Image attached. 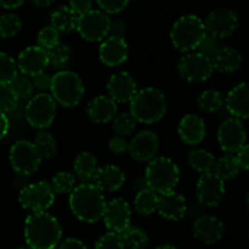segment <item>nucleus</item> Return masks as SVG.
I'll return each instance as SVG.
<instances>
[{"mask_svg": "<svg viewBox=\"0 0 249 249\" xmlns=\"http://www.w3.org/2000/svg\"><path fill=\"white\" fill-rule=\"evenodd\" d=\"M62 238V228L48 212L31 213L24 220V240L31 249H55Z\"/></svg>", "mask_w": 249, "mask_h": 249, "instance_id": "f257e3e1", "label": "nucleus"}, {"mask_svg": "<svg viewBox=\"0 0 249 249\" xmlns=\"http://www.w3.org/2000/svg\"><path fill=\"white\" fill-rule=\"evenodd\" d=\"M104 192L91 182L77 185L70 194V208L73 215L88 224L97 223L102 219L106 207Z\"/></svg>", "mask_w": 249, "mask_h": 249, "instance_id": "f03ea898", "label": "nucleus"}, {"mask_svg": "<svg viewBox=\"0 0 249 249\" xmlns=\"http://www.w3.org/2000/svg\"><path fill=\"white\" fill-rule=\"evenodd\" d=\"M167 112V100L164 94L156 88L147 87L138 90L130 101L129 113L136 122L153 124L160 122Z\"/></svg>", "mask_w": 249, "mask_h": 249, "instance_id": "7ed1b4c3", "label": "nucleus"}, {"mask_svg": "<svg viewBox=\"0 0 249 249\" xmlns=\"http://www.w3.org/2000/svg\"><path fill=\"white\" fill-rule=\"evenodd\" d=\"M143 179L147 189L160 196L174 191L180 180V170L174 160L160 156L148 162Z\"/></svg>", "mask_w": 249, "mask_h": 249, "instance_id": "20e7f679", "label": "nucleus"}, {"mask_svg": "<svg viewBox=\"0 0 249 249\" xmlns=\"http://www.w3.org/2000/svg\"><path fill=\"white\" fill-rule=\"evenodd\" d=\"M206 36L203 21L196 15H185L175 21L170 31V40L177 50L190 53L196 50Z\"/></svg>", "mask_w": 249, "mask_h": 249, "instance_id": "39448f33", "label": "nucleus"}, {"mask_svg": "<svg viewBox=\"0 0 249 249\" xmlns=\"http://www.w3.org/2000/svg\"><path fill=\"white\" fill-rule=\"evenodd\" d=\"M51 97L65 107H75L84 96L85 88L82 78L72 71H58L51 77Z\"/></svg>", "mask_w": 249, "mask_h": 249, "instance_id": "423d86ee", "label": "nucleus"}, {"mask_svg": "<svg viewBox=\"0 0 249 249\" xmlns=\"http://www.w3.org/2000/svg\"><path fill=\"white\" fill-rule=\"evenodd\" d=\"M56 117V102L51 95L40 92L28 100L26 106V119L34 129L46 130Z\"/></svg>", "mask_w": 249, "mask_h": 249, "instance_id": "0eeeda50", "label": "nucleus"}, {"mask_svg": "<svg viewBox=\"0 0 249 249\" xmlns=\"http://www.w3.org/2000/svg\"><path fill=\"white\" fill-rule=\"evenodd\" d=\"M18 202L22 208L32 213L46 212L55 202V194L50 184L45 180L28 184L19 191Z\"/></svg>", "mask_w": 249, "mask_h": 249, "instance_id": "6e6552de", "label": "nucleus"}, {"mask_svg": "<svg viewBox=\"0 0 249 249\" xmlns=\"http://www.w3.org/2000/svg\"><path fill=\"white\" fill-rule=\"evenodd\" d=\"M41 158L33 142L28 140H18L10 148V163L17 174L31 177L40 167Z\"/></svg>", "mask_w": 249, "mask_h": 249, "instance_id": "1a4fd4ad", "label": "nucleus"}, {"mask_svg": "<svg viewBox=\"0 0 249 249\" xmlns=\"http://www.w3.org/2000/svg\"><path fill=\"white\" fill-rule=\"evenodd\" d=\"M178 71L181 78L190 83L208 80L214 72L212 61L198 53H189L180 58Z\"/></svg>", "mask_w": 249, "mask_h": 249, "instance_id": "9d476101", "label": "nucleus"}, {"mask_svg": "<svg viewBox=\"0 0 249 249\" xmlns=\"http://www.w3.org/2000/svg\"><path fill=\"white\" fill-rule=\"evenodd\" d=\"M109 17L100 10H90L78 18L77 31L84 40L102 41L108 36Z\"/></svg>", "mask_w": 249, "mask_h": 249, "instance_id": "9b49d317", "label": "nucleus"}, {"mask_svg": "<svg viewBox=\"0 0 249 249\" xmlns=\"http://www.w3.org/2000/svg\"><path fill=\"white\" fill-rule=\"evenodd\" d=\"M207 36L214 39H225L238 28V17L229 9L213 10L203 22Z\"/></svg>", "mask_w": 249, "mask_h": 249, "instance_id": "f8f14e48", "label": "nucleus"}, {"mask_svg": "<svg viewBox=\"0 0 249 249\" xmlns=\"http://www.w3.org/2000/svg\"><path fill=\"white\" fill-rule=\"evenodd\" d=\"M225 195V182L213 172L199 177L196 185V196L199 204L207 208H216Z\"/></svg>", "mask_w": 249, "mask_h": 249, "instance_id": "ddd939ff", "label": "nucleus"}, {"mask_svg": "<svg viewBox=\"0 0 249 249\" xmlns=\"http://www.w3.org/2000/svg\"><path fill=\"white\" fill-rule=\"evenodd\" d=\"M247 136H246L245 126L240 119L228 118L220 124L218 129V142L219 146L226 153H236L246 145Z\"/></svg>", "mask_w": 249, "mask_h": 249, "instance_id": "4468645a", "label": "nucleus"}, {"mask_svg": "<svg viewBox=\"0 0 249 249\" xmlns=\"http://www.w3.org/2000/svg\"><path fill=\"white\" fill-rule=\"evenodd\" d=\"M104 223L109 232L121 233L130 225L131 209L128 202L123 198L111 199L107 202L104 212Z\"/></svg>", "mask_w": 249, "mask_h": 249, "instance_id": "2eb2a0df", "label": "nucleus"}, {"mask_svg": "<svg viewBox=\"0 0 249 249\" xmlns=\"http://www.w3.org/2000/svg\"><path fill=\"white\" fill-rule=\"evenodd\" d=\"M160 148V139L151 130H142L136 134L128 143L131 157L139 162H150L156 157Z\"/></svg>", "mask_w": 249, "mask_h": 249, "instance_id": "dca6fc26", "label": "nucleus"}, {"mask_svg": "<svg viewBox=\"0 0 249 249\" xmlns=\"http://www.w3.org/2000/svg\"><path fill=\"white\" fill-rule=\"evenodd\" d=\"M107 91L109 99L116 104H126L138 92V84L133 75L128 72H117L111 75L107 83Z\"/></svg>", "mask_w": 249, "mask_h": 249, "instance_id": "f3484780", "label": "nucleus"}, {"mask_svg": "<svg viewBox=\"0 0 249 249\" xmlns=\"http://www.w3.org/2000/svg\"><path fill=\"white\" fill-rule=\"evenodd\" d=\"M16 66L17 70L24 75L34 77L44 72L49 66L48 53L36 45L28 46L19 53Z\"/></svg>", "mask_w": 249, "mask_h": 249, "instance_id": "a211bd4d", "label": "nucleus"}, {"mask_svg": "<svg viewBox=\"0 0 249 249\" xmlns=\"http://www.w3.org/2000/svg\"><path fill=\"white\" fill-rule=\"evenodd\" d=\"M224 224L220 219L212 215H202L196 219L192 226L195 238L206 245H214L224 235Z\"/></svg>", "mask_w": 249, "mask_h": 249, "instance_id": "6ab92c4d", "label": "nucleus"}, {"mask_svg": "<svg viewBox=\"0 0 249 249\" xmlns=\"http://www.w3.org/2000/svg\"><path fill=\"white\" fill-rule=\"evenodd\" d=\"M129 48L124 38L108 36L102 40L99 49V57L104 65L108 67H117L124 63L128 58Z\"/></svg>", "mask_w": 249, "mask_h": 249, "instance_id": "aec40b11", "label": "nucleus"}, {"mask_svg": "<svg viewBox=\"0 0 249 249\" xmlns=\"http://www.w3.org/2000/svg\"><path fill=\"white\" fill-rule=\"evenodd\" d=\"M157 212L165 220H181L187 212V202L182 195L172 191L158 196Z\"/></svg>", "mask_w": 249, "mask_h": 249, "instance_id": "412c9836", "label": "nucleus"}, {"mask_svg": "<svg viewBox=\"0 0 249 249\" xmlns=\"http://www.w3.org/2000/svg\"><path fill=\"white\" fill-rule=\"evenodd\" d=\"M91 180V184H94L101 192H114L124 185L125 174L117 165L107 164L97 168Z\"/></svg>", "mask_w": 249, "mask_h": 249, "instance_id": "4be33fe9", "label": "nucleus"}, {"mask_svg": "<svg viewBox=\"0 0 249 249\" xmlns=\"http://www.w3.org/2000/svg\"><path fill=\"white\" fill-rule=\"evenodd\" d=\"M178 133L182 142L186 145H198L206 138V123L197 114L189 113L184 116L178 126Z\"/></svg>", "mask_w": 249, "mask_h": 249, "instance_id": "5701e85b", "label": "nucleus"}, {"mask_svg": "<svg viewBox=\"0 0 249 249\" xmlns=\"http://www.w3.org/2000/svg\"><path fill=\"white\" fill-rule=\"evenodd\" d=\"M226 109L236 119H247L249 116V92L247 83H241L229 91L224 99Z\"/></svg>", "mask_w": 249, "mask_h": 249, "instance_id": "b1692460", "label": "nucleus"}, {"mask_svg": "<svg viewBox=\"0 0 249 249\" xmlns=\"http://www.w3.org/2000/svg\"><path fill=\"white\" fill-rule=\"evenodd\" d=\"M87 114L90 121L99 124L111 122L117 114V104L105 95H99L87 105Z\"/></svg>", "mask_w": 249, "mask_h": 249, "instance_id": "393cba45", "label": "nucleus"}, {"mask_svg": "<svg viewBox=\"0 0 249 249\" xmlns=\"http://www.w3.org/2000/svg\"><path fill=\"white\" fill-rule=\"evenodd\" d=\"M212 65L214 71H219L221 73H232L242 65V55L233 48H220L212 60Z\"/></svg>", "mask_w": 249, "mask_h": 249, "instance_id": "a878e982", "label": "nucleus"}, {"mask_svg": "<svg viewBox=\"0 0 249 249\" xmlns=\"http://www.w3.org/2000/svg\"><path fill=\"white\" fill-rule=\"evenodd\" d=\"M78 18L79 17L73 14L72 10L65 5L53 11L50 16V26L55 28L58 33H70L77 29Z\"/></svg>", "mask_w": 249, "mask_h": 249, "instance_id": "bb28decb", "label": "nucleus"}, {"mask_svg": "<svg viewBox=\"0 0 249 249\" xmlns=\"http://www.w3.org/2000/svg\"><path fill=\"white\" fill-rule=\"evenodd\" d=\"M74 173L82 182H89L97 170V160L94 153L89 151H83L75 157L73 163Z\"/></svg>", "mask_w": 249, "mask_h": 249, "instance_id": "cd10ccee", "label": "nucleus"}, {"mask_svg": "<svg viewBox=\"0 0 249 249\" xmlns=\"http://www.w3.org/2000/svg\"><path fill=\"white\" fill-rule=\"evenodd\" d=\"M187 160H189L190 167L196 170V172L201 173V174L213 172L216 163L215 157L207 150H203V148L192 150L189 153Z\"/></svg>", "mask_w": 249, "mask_h": 249, "instance_id": "c85d7f7f", "label": "nucleus"}, {"mask_svg": "<svg viewBox=\"0 0 249 249\" xmlns=\"http://www.w3.org/2000/svg\"><path fill=\"white\" fill-rule=\"evenodd\" d=\"M158 204V195L151 191L150 189L141 190L136 194L134 199V208L136 213L140 215L148 216L157 211Z\"/></svg>", "mask_w": 249, "mask_h": 249, "instance_id": "c756f323", "label": "nucleus"}, {"mask_svg": "<svg viewBox=\"0 0 249 249\" xmlns=\"http://www.w3.org/2000/svg\"><path fill=\"white\" fill-rule=\"evenodd\" d=\"M124 248L143 249L148 245V236L145 231L138 226L129 225L123 232L119 233Z\"/></svg>", "mask_w": 249, "mask_h": 249, "instance_id": "7c9ffc66", "label": "nucleus"}, {"mask_svg": "<svg viewBox=\"0 0 249 249\" xmlns=\"http://www.w3.org/2000/svg\"><path fill=\"white\" fill-rule=\"evenodd\" d=\"M240 170L241 169L238 167V163L236 160L235 156L226 153L215 163L213 173L219 179L225 181V180L235 179L238 175V173H240Z\"/></svg>", "mask_w": 249, "mask_h": 249, "instance_id": "2f4dec72", "label": "nucleus"}, {"mask_svg": "<svg viewBox=\"0 0 249 249\" xmlns=\"http://www.w3.org/2000/svg\"><path fill=\"white\" fill-rule=\"evenodd\" d=\"M33 145L38 151L41 160L53 158L57 151V143H56L55 138L46 130H40L36 133V135L34 136Z\"/></svg>", "mask_w": 249, "mask_h": 249, "instance_id": "473e14b6", "label": "nucleus"}, {"mask_svg": "<svg viewBox=\"0 0 249 249\" xmlns=\"http://www.w3.org/2000/svg\"><path fill=\"white\" fill-rule=\"evenodd\" d=\"M197 104L202 111L207 112V113H214L224 106V96L218 90H204L203 92L199 94Z\"/></svg>", "mask_w": 249, "mask_h": 249, "instance_id": "72a5a7b5", "label": "nucleus"}, {"mask_svg": "<svg viewBox=\"0 0 249 249\" xmlns=\"http://www.w3.org/2000/svg\"><path fill=\"white\" fill-rule=\"evenodd\" d=\"M53 189V194H71L77 186L75 177L70 172H58L53 177L51 181L49 182Z\"/></svg>", "mask_w": 249, "mask_h": 249, "instance_id": "f704fd0d", "label": "nucleus"}, {"mask_svg": "<svg viewBox=\"0 0 249 249\" xmlns=\"http://www.w3.org/2000/svg\"><path fill=\"white\" fill-rule=\"evenodd\" d=\"M17 72L16 61L6 53H0V85H9L17 77Z\"/></svg>", "mask_w": 249, "mask_h": 249, "instance_id": "c9c22d12", "label": "nucleus"}, {"mask_svg": "<svg viewBox=\"0 0 249 249\" xmlns=\"http://www.w3.org/2000/svg\"><path fill=\"white\" fill-rule=\"evenodd\" d=\"M71 49L67 45L62 43H58L57 45L53 46L51 50L48 51V58L49 65L53 67L61 70L67 66L68 61L71 58Z\"/></svg>", "mask_w": 249, "mask_h": 249, "instance_id": "e433bc0d", "label": "nucleus"}, {"mask_svg": "<svg viewBox=\"0 0 249 249\" xmlns=\"http://www.w3.org/2000/svg\"><path fill=\"white\" fill-rule=\"evenodd\" d=\"M22 28L19 17L15 14H5L0 16V38H11Z\"/></svg>", "mask_w": 249, "mask_h": 249, "instance_id": "4c0bfd02", "label": "nucleus"}, {"mask_svg": "<svg viewBox=\"0 0 249 249\" xmlns=\"http://www.w3.org/2000/svg\"><path fill=\"white\" fill-rule=\"evenodd\" d=\"M136 124H138V122L135 121V118L129 112H124V113L114 117L112 129L117 134V136L123 138V136L133 133L134 129L136 128Z\"/></svg>", "mask_w": 249, "mask_h": 249, "instance_id": "58836bf2", "label": "nucleus"}, {"mask_svg": "<svg viewBox=\"0 0 249 249\" xmlns=\"http://www.w3.org/2000/svg\"><path fill=\"white\" fill-rule=\"evenodd\" d=\"M36 41H38V45L36 46H39V48L48 53L49 50H51L53 46H56L60 43V33L51 26H46L40 29V32L38 33Z\"/></svg>", "mask_w": 249, "mask_h": 249, "instance_id": "ea45409f", "label": "nucleus"}, {"mask_svg": "<svg viewBox=\"0 0 249 249\" xmlns=\"http://www.w3.org/2000/svg\"><path fill=\"white\" fill-rule=\"evenodd\" d=\"M9 85L12 91H14V94L16 95L18 101L19 100H27L28 101L33 96V84H32L28 78L17 75Z\"/></svg>", "mask_w": 249, "mask_h": 249, "instance_id": "a19ab883", "label": "nucleus"}, {"mask_svg": "<svg viewBox=\"0 0 249 249\" xmlns=\"http://www.w3.org/2000/svg\"><path fill=\"white\" fill-rule=\"evenodd\" d=\"M18 105L16 95L10 85H0V112L4 114L15 111Z\"/></svg>", "mask_w": 249, "mask_h": 249, "instance_id": "79ce46f5", "label": "nucleus"}, {"mask_svg": "<svg viewBox=\"0 0 249 249\" xmlns=\"http://www.w3.org/2000/svg\"><path fill=\"white\" fill-rule=\"evenodd\" d=\"M95 249H125L118 233L106 232L96 241Z\"/></svg>", "mask_w": 249, "mask_h": 249, "instance_id": "37998d69", "label": "nucleus"}, {"mask_svg": "<svg viewBox=\"0 0 249 249\" xmlns=\"http://www.w3.org/2000/svg\"><path fill=\"white\" fill-rule=\"evenodd\" d=\"M219 49L220 48H219L218 40L206 34V36H204L203 40L201 41V44L198 45L197 50H198V53H201L202 56H204V57H207L208 60L212 61L214 56H215V53H218Z\"/></svg>", "mask_w": 249, "mask_h": 249, "instance_id": "c03bdc74", "label": "nucleus"}, {"mask_svg": "<svg viewBox=\"0 0 249 249\" xmlns=\"http://www.w3.org/2000/svg\"><path fill=\"white\" fill-rule=\"evenodd\" d=\"M97 6L100 7V11L104 12L105 15H114L124 11L128 6L129 2L126 0H121V1H112V0H99L96 2Z\"/></svg>", "mask_w": 249, "mask_h": 249, "instance_id": "a18cd8bd", "label": "nucleus"}, {"mask_svg": "<svg viewBox=\"0 0 249 249\" xmlns=\"http://www.w3.org/2000/svg\"><path fill=\"white\" fill-rule=\"evenodd\" d=\"M67 6L72 10L73 14L79 17L92 10V2L89 0H75V1H71Z\"/></svg>", "mask_w": 249, "mask_h": 249, "instance_id": "49530a36", "label": "nucleus"}, {"mask_svg": "<svg viewBox=\"0 0 249 249\" xmlns=\"http://www.w3.org/2000/svg\"><path fill=\"white\" fill-rule=\"evenodd\" d=\"M125 32H126V24L123 19L117 18L109 22V28H108L109 36H114V38H123Z\"/></svg>", "mask_w": 249, "mask_h": 249, "instance_id": "de8ad7c7", "label": "nucleus"}, {"mask_svg": "<svg viewBox=\"0 0 249 249\" xmlns=\"http://www.w3.org/2000/svg\"><path fill=\"white\" fill-rule=\"evenodd\" d=\"M108 148L111 150V152L121 155V153H124L125 151H128V142H126V140L124 138L113 136L108 141Z\"/></svg>", "mask_w": 249, "mask_h": 249, "instance_id": "09e8293b", "label": "nucleus"}, {"mask_svg": "<svg viewBox=\"0 0 249 249\" xmlns=\"http://www.w3.org/2000/svg\"><path fill=\"white\" fill-rule=\"evenodd\" d=\"M33 78V82H32V84H33V87H36V89L39 90H50V87H51V77L50 75H48L46 73L41 72L39 73V74L34 75Z\"/></svg>", "mask_w": 249, "mask_h": 249, "instance_id": "8fccbe9b", "label": "nucleus"}, {"mask_svg": "<svg viewBox=\"0 0 249 249\" xmlns=\"http://www.w3.org/2000/svg\"><path fill=\"white\" fill-rule=\"evenodd\" d=\"M235 157H236V160H237L240 169L247 170L249 167V153H248L247 143H246V145L243 146L240 151H237V152H236Z\"/></svg>", "mask_w": 249, "mask_h": 249, "instance_id": "3c124183", "label": "nucleus"}, {"mask_svg": "<svg viewBox=\"0 0 249 249\" xmlns=\"http://www.w3.org/2000/svg\"><path fill=\"white\" fill-rule=\"evenodd\" d=\"M58 249H88L87 246L78 238H67L63 242H61Z\"/></svg>", "mask_w": 249, "mask_h": 249, "instance_id": "603ef678", "label": "nucleus"}, {"mask_svg": "<svg viewBox=\"0 0 249 249\" xmlns=\"http://www.w3.org/2000/svg\"><path fill=\"white\" fill-rule=\"evenodd\" d=\"M9 128H10V123L6 114L0 112V140H2V139L6 136V134L9 133Z\"/></svg>", "mask_w": 249, "mask_h": 249, "instance_id": "864d4df0", "label": "nucleus"}, {"mask_svg": "<svg viewBox=\"0 0 249 249\" xmlns=\"http://www.w3.org/2000/svg\"><path fill=\"white\" fill-rule=\"evenodd\" d=\"M23 5V1H21V0H1L0 1V6L2 7V9H6V10H15L17 9V7L22 6Z\"/></svg>", "mask_w": 249, "mask_h": 249, "instance_id": "5fc2aeb1", "label": "nucleus"}, {"mask_svg": "<svg viewBox=\"0 0 249 249\" xmlns=\"http://www.w3.org/2000/svg\"><path fill=\"white\" fill-rule=\"evenodd\" d=\"M28 184L29 182H28V179H27V177H23V175H19V174H17L16 177H15V179H14L15 189H17L21 191V190H23Z\"/></svg>", "mask_w": 249, "mask_h": 249, "instance_id": "6e6d98bb", "label": "nucleus"}, {"mask_svg": "<svg viewBox=\"0 0 249 249\" xmlns=\"http://www.w3.org/2000/svg\"><path fill=\"white\" fill-rule=\"evenodd\" d=\"M34 5H36V6H50V5L53 4V0H34L33 1Z\"/></svg>", "mask_w": 249, "mask_h": 249, "instance_id": "4d7b16f0", "label": "nucleus"}, {"mask_svg": "<svg viewBox=\"0 0 249 249\" xmlns=\"http://www.w3.org/2000/svg\"><path fill=\"white\" fill-rule=\"evenodd\" d=\"M155 249H178V248L173 245H163V246H158V247H156Z\"/></svg>", "mask_w": 249, "mask_h": 249, "instance_id": "13d9d810", "label": "nucleus"}, {"mask_svg": "<svg viewBox=\"0 0 249 249\" xmlns=\"http://www.w3.org/2000/svg\"><path fill=\"white\" fill-rule=\"evenodd\" d=\"M17 249H31V248H28V247H22V248H17Z\"/></svg>", "mask_w": 249, "mask_h": 249, "instance_id": "bf43d9fd", "label": "nucleus"}]
</instances>
